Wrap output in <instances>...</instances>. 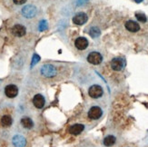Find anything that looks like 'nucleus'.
Segmentation results:
<instances>
[{"instance_id": "nucleus-1", "label": "nucleus", "mask_w": 148, "mask_h": 147, "mask_svg": "<svg viewBox=\"0 0 148 147\" xmlns=\"http://www.w3.org/2000/svg\"><path fill=\"white\" fill-rule=\"evenodd\" d=\"M40 73L43 76H45V77L50 78V77H54V76H56L57 71H56V68L55 66L47 64V65H44L41 67Z\"/></svg>"}, {"instance_id": "nucleus-2", "label": "nucleus", "mask_w": 148, "mask_h": 147, "mask_svg": "<svg viewBox=\"0 0 148 147\" xmlns=\"http://www.w3.org/2000/svg\"><path fill=\"white\" fill-rule=\"evenodd\" d=\"M103 94H104V90H103L102 86L98 85H94L92 86H90L89 90H88V94L91 98L94 99H97L101 97Z\"/></svg>"}, {"instance_id": "nucleus-3", "label": "nucleus", "mask_w": 148, "mask_h": 147, "mask_svg": "<svg viewBox=\"0 0 148 147\" xmlns=\"http://www.w3.org/2000/svg\"><path fill=\"white\" fill-rule=\"evenodd\" d=\"M36 13H37L36 8L33 5H27L22 8V14L25 17H27V18L35 17Z\"/></svg>"}, {"instance_id": "nucleus-4", "label": "nucleus", "mask_w": 148, "mask_h": 147, "mask_svg": "<svg viewBox=\"0 0 148 147\" xmlns=\"http://www.w3.org/2000/svg\"><path fill=\"white\" fill-rule=\"evenodd\" d=\"M103 114V111L99 106H92L88 111V117L92 120L99 119Z\"/></svg>"}, {"instance_id": "nucleus-5", "label": "nucleus", "mask_w": 148, "mask_h": 147, "mask_svg": "<svg viewBox=\"0 0 148 147\" xmlns=\"http://www.w3.org/2000/svg\"><path fill=\"white\" fill-rule=\"evenodd\" d=\"M87 61L92 65H99L103 61V57L98 52H92L88 55Z\"/></svg>"}, {"instance_id": "nucleus-6", "label": "nucleus", "mask_w": 148, "mask_h": 147, "mask_svg": "<svg viewBox=\"0 0 148 147\" xmlns=\"http://www.w3.org/2000/svg\"><path fill=\"white\" fill-rule=\"evenodd\" d=\"M5 94L8 98H15L18 94V88L15 85H8L5 88Z\"/></svg>"}, {"instance_id": "nucleus-7", "label": "nucleus", "mask_w": 148, "mask_h": 147, "mask_svg": "<svg viewBox=\"0 0 148 147\" xmlns=\"http://www.w3.org/2000/svg\"><path fill=\"white\" fill-rule=\"evenodd\" d=\"M87 16L86 13L84 12H79L77 13V14L73 17V22L75 24V25H82L85 23H86L87 21Z\"/></svg>"}, {"instance_id": "nucleus-8", "label": "nucleus", "mask_w": 148, "mask_h": 147, "mask_svg": "<svg viewBox=\"0 0 148 147\" xmlns=\"http://www.w3.org/2000/svg\"><path fill=\"white\" fill-rule=\"evenodd\" d=\"M12 143L15 147H25V144H27V140H25V138L23 135H16L13 137Z\"/></svg>"}, {"instance_id": "nucleus-9", "label": "nucleus", "mask_w": 148, "mask_h": 147, "mask_svg": "<svg viewBox=\"0 0 148 147\" xmlns=\"http://www.w3.org/2000/svg\"><path fill=\"white\" fill-rule=\"evenodd\" d=\"M125 66V61L122 58H114L111 61V67L114 71H121Z\"/></svg>"}, {"instance_id": "nucleus-10", "label": "nucleus", "mask_w": 148, "mask_h": 147, "mask_svg": "<svg viewBox=\"0 0 148 147\" xmlns=\"http://www.w3.org/2000/svg\"><path fill=\"white\" fill-rule=\"evenodd\" d=\"M88 40L86 37H78L75 42V46L77 49L79 50H85L88 46Z\"/></svg>"}, {"instance_id": "nucleus-11", "label": "nucleus", "mask_w": 148, "mask_h": 147, "mask_svg": "<svg viewBox=\"0 0 148 147\" xmlns=\"http://www.w3.org/2000/svg\"><path fill=\"white\" fill-rule=\"evenodd\" d=\"M45 103H46V101H45V98L42 94H36L33 98V104L37 109H41V108H43L45 105Z\"/></svg>"}, {"instance_id": "nucleus-12", "label": "nucleus", "mask_w": 148, "mask_h": 147, "mask_svg": "<svg viewBox=\"0 0 148 147\" xmlns=\"http://www.w3.org/2000/svg\"><path fill=\"white\" fill-rule=\"evenodd\" d=\"M85 129V125L82 124H75L69 128V133L73 135H80V133Z\"/></svg>"}, {"instance_id": "nucleus-13", "label": "nucleus", "mask_w": 148, "mask_h": 147, "mask_svg": "<svg viewBox=\"0 0 148 147\" xmlns=\"http://www.w3.org/2000/svg\"><path fill=\"white\" fill-rule=\"evenodd\" d=\"M12 33L16 36H23L25 35V27L22 25H16L12 27Z\"/></svg>"}, {"instance_id": "nucleus-14", "label": "nucleus", "mask_w": 148, "mask_h": 147, "mask_svg": "<svg viewBox=\"0 0 148 147\" xmlns=\"http://www.w3.org/2000/svg\"><path fill=\"white\" fill-rule=\"evenodd\" d=\"M125 28L128 30V31H130V32H137L140 30V25L138 23L136 22H134V21H132V20H129V21H127L125 25Z\"/></svg>"}, {"instance_id": "nucleus-15", "label": "nucleus", "mask_w": 148, "mask_h": 147, "mask_svg": "<svg viewBox=\"0 0 148 147\" xmlns=\"http://www.w3.org/2000/svg\"><path fill=\"white\" fill-rule=\"evenodd\" d=\"M21 124L23 125V127H25V128H27V129H31L34 125L33 121L29 117H23L21 119Z\"/></svg>"}, {"instance_id": "nucleus-16", "label": "nucleus", "mask_w": 148, "mask_h": 147, "mask_svg": "<svg viewBox=\"0 0 148 147\" xmlns=\"http://www.w3.org/2000/svg\"><path fill=\"white\" fill-rule=\"evenodd\" d=\"M115 141H116V139H115L114 135H107L104 139V144L107 147H110L115 144Z\"/></svg>"}, {"instance_id": "nucleus-17", "label": "nucleus", "mask_w": 148, "mask_h": 147, "mask_svg": "<svg viewBox=\"0 0 148 147\" xmlns=\"http://www.w3.org/2000/svg\"><path fill=\"white\" fill-rule=\"evenodd\" d=\"M1 124L5 127H8L12 124V118L10 116H8V114H5V116H3L2 118H1Z\"/></svg>"}, {"instance_id": "nucleus-18", "label": "nucleus", "mask_w": 148, "mask_h": 147, "mask_svg": "<svg viewBox=\"0 0 148 147\" xmlns=\"http://www.w3.org/2000/svg\"><path fill=\"white\" fill-rule=\"evenodd\" d=\"M100 30L98 27H93L90 28V31H89V35L91 36L93 38H96V37H98L100 36Z\"/></svg>"}, {"instance_id": "nucleus-19", "label": "nucleus", "mask_w": 148, "mask_h": 147, "mask_svg": "<svg viewBox=\"0 0 148 147\" xmlns=\"http://www.w3.org/2000/svg\"><path fill=\"white\" fill-rule=\"evenodd\" d=\"M47 27H48L47 21V20H41L39 23V27H38V28H39V31L43 32V31L47 29Z\"/></svg>"}, {"instance_id": "nucleus-20", "label": "nucleus", "mask_w": 148, "mask_h": 147, "mask_svg": "<svg viewBox=\"0 0 148 147\" xmlns=\"http://www.w3.org/2000/svg\"><path fill=\"white\" fill-rule=\"evenodd\" d=\"M136 17L139 22H142V23H145L147 21V18L144 14H140V13H136Z\"/></svg>"}, {"instance_id": "nucleus-21", "label": "nucleus", "mask_w": 148, "mask_h": 147, "mask_svg": "<svg viewBox=\"0 0 148 147\" xmlns=\"http://www.w3.org/2000/svg\"><path fill=\"white\" fill-rule=\"evenodd\" d=\"M39 60H40V56L38 55H36V54H35L34 55H33V58H32V62H31V66L33 67L36 64H37L38 62H39Z\"/></svg>"}, {"instance_id": "nucleus-22", "label": "nucleus", "mask_w": 148, "mask_h": 147, "mask_svg": "<svg viewBox=\"0 0 148 147\" xmlns=\"http://www.w3.org/2000/svg\"><path fill=\"white\" fill-rule=\"evenodd\" d=\"M13 1H14V3L16 5H23L27 2V0H13Z\"/></svg>"}, {"instance_id": "nucleus-23", "label": "nucleus", "mask_w": 148, "mask_h": 147, "mask_svg": "<svg viewBox=\"0 0 148 147\" xmlns=\"http://www.w3.org/2000/svg\"><path fill=\"white\" fill-rule=\"evenodd\" d=\"M86 1H87V0H78V1H77V5H83Z\"/></svg>"}, {"instance_id": "nucleus-24", "label": "nucleus", "mask_w": 148, "mask_h": 147, "mask_svg": "<svg viewBox=\"0 0 148 147\" xmlns=\"http://www.w3.org/2000/svg\"><path fill=\"white\" fill-rule=\"evenodd\" d=\"M134 1H136V3H141V2H143L144 0H134Z\"/></svg>"}]
</instances>
